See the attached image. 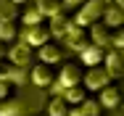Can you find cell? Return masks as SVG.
<instances>
[{"mask_svg": "<svg viewBox=\"0 0 124 116\" xmlns=\"http://www.w3.org/2000/svg\"><path fill=\"white\" fill-rule=\"evenodd\" d=\"M100 21L108 24V26H122L124 21V11L119 5H111V8H103V16H100Z\"/></svg>", "mask_w": 124, "mask_h": 116, "instance_id": "cell-17", "label": "cell"}, {"mask_svg": "<svg viewBox=\"0 0 124 116\" xmlns=\"http://www.w3.org/2000/svg\"><path fill=\"white\" fill-rule=\"evenodd\" d=\"M79 111H82L85 116H100L103 114V106H100L98 98H90V95H87V98L79 103Z\"/></svg>", "mask_w": 124, "mask_h": 116, "instance_id": "cell-19", "label": "cell"}, {"mask_svg": "<svg viewBox=\"0 0 124 116\" xmlns=\"http://www.w3.org/2000/svg\"><path fill=\"white\" fill-rule=\"evenodd\" d=\"M40 58H42V63H50V66H55V63H61V58H63V50L58 42H53L48 40L45 45H40Z\"/></svg>", "mask_w": 124, "mask_h": 116, "instance_id": "cell-11", "label": "cell"}, {"mask_svg": "<svg viewBox=\"0 0 124 116\" xmlns=\"http://www.w3.org/2000/svg\"><path fill=\"white\" fill-rule=\"evenodd\" d=\"M45 116H48V114H45Z\"/></svg>", "mask_w": 124, "mask_h": 116, "instance_id": "cell-30", "label": "cell"}, {"mask_svg": "<svg viewBox=\"0 0 124 116\" xmlns=\"http://www.w3.org/2000/svg\"><path fill=\"white\" fill-rule=\"evenodd\" d=\"M108 71L103 69V63H98V66H87V74L82 77V85L87 87V90H100V87H106L108 85Z\"/></svg>", "mask_w": 124, "mask_h": 116, "instance_id": "cell-4", "label": "cell"}, {"mask_svg": "<svg viewBox=\"0 0 124 116\" xmlns=\"http://www.w3.org/2000/svg\"><path fill=\"white\" fill-rule=\"evenodd\" d=\"M63 8V0H37V11L42 16H53Z\"/></svg>", "mask_w": 124, "mask_h": 116, "instance_id": "cell-20", "label": "cell"}, {"mask_svg": "<svg viewBox=\"0 0 124 116\" xmlns=\"http://www.w3.org/2000/svg\"><path fill=\"white\" fill-rule=\"evenodd\" d=\"M103 69L108 71V77H122L124 74V58L122 50H111L103 55Z\"/></svg>", "mask_w": 124, "mask_h": 116, "instance_id": "cell-8", "label": "cell"}, {"mask_svg": "<svg viewBox=\"0 0 124 116\" xmlns=\"http://www.w3.org/2000/svg\"><path fill=\"white\" fill-rule=\"evenodd\" d=\"M63 3H69V5H82L85 0H63Z\"/></svg>", "mask_w": 124, "mask_h": 116, "instance_id": "cell-27", "label": "cell"}, {"mask_svg": "<svg viewBox=\"0 0 124 116\" xmlns=\"http://www.w3.org/2000/svg\"><path fill=\"white\" fill-rule=\"evenodd\" d=\"M8 95H13V85H11V79H0V100L8 98Z\"/></svg>", "mask_w": 124, "mask_h": 116, "instance_id": "cell-25", "label": "cell"}, {"mask_svg": "<svg viewBox=\"0 0 124 116\" xmlns=\"http://www.w3.org/2000/svg\"><path fill=\"white\" fill-rule=\"evenodd\" d=\"M100 106L103 108H116L119 103H122V87L119 85H114V82H108L106 87H100Z\"/></svg>", "mask_w": 124, "mask_h": 116, "instance_id": "cell-7", "label": "cell"}, {"mask_svg": "<svg viewBox=\"0 0 124 116\" xmlns=\"http://www.w3.org/2000/svg\"><path fill=\"white\" fill-rule=\"evenodd\" d=\"M103 8H106V3H103V0H85V3H82V8H79V13H77V24L90 26L93 21H100Z\"/></svg>", "mask_w": 124, "mask_h": 116, "instance_id": "cell-2", "label": "cell"}, {"mask_svg": "<svg viewBox=\"0 0 124 116\" xmlns=\"http://www.w3.org/2000/svg\"><path fill=\"white\" fill-rule=\"evenodd\" d=\"M66 116H85V114L79 111V106H74V108H69V111H66Z\"/></svg>", "mask_w": 124, "mask_h": 116, "instance_id": "cell-26", "label": "cell"}, {"mask_svg": "<svg viewBox=\"0 0 124 116\" xmlns=\"http://www.w3.org/2000/svg\"><path fill=\"white\" fill-rule=\"evenodd\" d=\"M40 21H42V13H40V11H29V13H24V24H26V26L40 24Z\"/></svg>", "mask_w": 124, "mask_h": 116, "instance_id": "cell-24", "label": "cell"}, {"mask_svg": "<svg viewBox=\"0 0 124 116\" xmlns=\"http://www.w3.org/2000/svg\"><path fill=\"white\" fill-rule=\"evenodd\" d=\"M48 40H50V29H48V24H45V21L26 26V32H24V42H26V45L40 47V45H45Z\"/></svg>", "mask_w": 124, "mask_h": 116, "instance_id": "cell-5", "label": "cell"}, {"mask_svg": "<svg viewBox=\"0 0 124 116\" xmlns=\"http://www.w3.org/2000/svg\"><path fill=\"white\" fill-rule=\"evenodd\" d=\"M79 55H82V63H85V66H98V63H103V55H106V53H103L100 45H93V42H90Z\"/></svg>", "mask_w": 124, "mask_h": 116, "instance_id": "cell-14", "label": "cell"}, {"mask_svg": "<svg viewBox=\"0 0 124 116\" xmlns=\"http://www.w3.org/2000/svg\"><path fill=\"white\" fill-rule=\"evenodd\" d=\"M82 77H85V71H82V63H79V61H69V63H63V66H61L58 77H55V82H53L50 87H53V90L71 87V85H79V82H82Z\"/></svg>", "mask_w": 124, "mask_h": 116, "instance_id": "cell-1", "label": "cell"}, {"mask_svg": "<svg viewBox=\"0 0 124 116\" xmlns=\"http://www.w3.org/2000/svg\"><path fill=\"white\" fill-rule=\"evenodd\" d=\"M61 93H63L61 98H63L66 103H71V106H79V103H82V100L87 98V87H85V85L79 82V85H71V87H63Z\"/></svg>", "mask_w": 124, "mask_h": 116, "instance_id": "cell-13", "label": "cell"}, {"mask_svg": "<svg viewBox=\"0 0 124 116\" xmlns=\"http://www.w3.org/2000/svg\"><path fill=\"white\" fill-rule=\"evenodd\" d=\"M87 32H90V42H93V45H100V47H103V45L111 42V26L103 24V21H93Z\"/></svg>", "mask_w": 124, "mask_h": 116, "instance_id": "cell-9", "label": "cell"}, {"mask_svg": "<svg viewBox=\"0 0 124 116\" xmlns=\"http://www.w3.org/2000/svg\"><path fill=\"white\" fill-rule=\"evenodd\" d=\"M32 82L37 85V87H50L53 82H55V66H50V63H34L32 66Z\"/></svg>", "mask_w": 124, "mask_h": 116, "instance_id": "cell-6", "label": "cell"}, {"mask_svg": "<svg viewBox=\"0 0 124 116\" xmlns=\"http://www.w3.org/2000/svg\"><path fill=\"white\" fill-rule=\"evenodd\" d=\"M0 79H13V82H19V79H21V66H16L11 58L0 55Z\"/></svg>", "mask_w": 124, "mask_h": 116, "instance_id": "cell-15", "label": "cell"}, {"mask_svg": "<svg viewBox=\"0 0 124 116\" xmlns=\"http://www.w3.org/2000/svg\"><path fill=\"white\" fill-rule=\"evenodd\" d=\"M66 111H69V103L55 95V98L50 100V106H48V116H66Z\"/></svg>", "mask_w": 124, "mask_h": 116, "instance_id": "cell-21", "label": "cell"}, {"mask_svg": "<svg viewBox=\"0 0 124 116\" xmlns=\"http://www.w3.org/2000/svg\"><path fill=\"white\" fill-rule=\"evenodd\" d=\"M16 66H26L32 58H34V47L26 45V42H16V45L11 47V55H8Z\"/></svg>", "mask_w": 124, "mask_h": 116, "instance_id": "cell-10", "label": "cell"}, {"mask_svg": "<svg viewBox=\"0 0 124 116\" xmlns=\"http://www.w3.org/2000/svg\"><path fill=\"white\" fill-rule=\"evenodd\" d=\"M0 55H3V42H0Z\"/></svg>", "mask_w": 124, "mask_h": 116, "instance_id": "cell-29", "label": "cell"}, {"mask_svg": "<svg viewBox=\"0 0 124 116\" xmlns=\"http://www.w3.org/2000/svg\"><path fill=\"white\" fill-rule=\"evenodd\" d=\"M69 24H71V19H69L63 11L53 13V16H50V24H48L50 37H63V34H66V29H69Z\"/></svg>", "mask_w": 124, "mask_h": 116, "instance_id": "cell-12", "label": "cell"}, {"mask_svg": "<svg viewBox=\"0 0 124 116\" xmlns=\"http://www.w3.org/2000/svg\"><path fill=\"white\" fill-rule=\"evenodd\" d=\"M111 45L116 50H122L124 45V26H111Z\"/></svg>", "mask_w": 124, "mask_h": 116, "instance_id": "cell-23", "label": "cell"}, {"mask_svg": "<svg viewBox=\"0 0 124 116\" xmlns=\"http://www.w3.org/2000/svg\"><path fill=\"white\" fill-rule=\"evenodd\" d=\"M19 16V5L13 0H0V19H16Z\"/></svg>", "mask_w": 124, "mask_h": 116, "instance_id": "cell-22", "label": "cell"}, {"mask_svg": "<svg viewBox=\"0 0 124 116\" xmlns=\"http://www.w3.org/2000/svg\"><path fill=\"white\" fill-rule=\"evenodd\" d=\"M66 42L74 47L77 53H82L85 47L90 45V32H87V26H82V24H77V21H71L69 24V29H66Z\"/></svg>", "mask_w": 124, "mask_h": 116, "instance_id": "cell-3", "label": "cell"}, {"mask_svg": "<svg viewBox=\"0 0 124 116\" xmlns=\"http://www.w3.org/2000/svg\"><path fill=\"white\" fill-rule=\"evenodd\" d=\"M13 37H19L16 19H0V42H11Z\"/></svg>", "mask_w": 124, "mask_h": 116, "instance_id": "cell-16", "label": "cell"}, {"mask_svg": "<svg viewBox=\"0 0 124 116\" xmlns=\"http://www.w3.org/2000/svg\"><path fill=\"white\" fill-rule=\"evenodd\" d=\"M19 114H21V100L19 98L8 95V98L0 100V116H19Z\"/></svg>", "mask_w": 124, "mask_h": 116, "instance_id": "cell-18", "label": "cell"}, {"mask_svg": "<svg viewBox=\"0 0 124 116\" xmlns=\"http://www.w3.org/2000/svg\"><path fill=\"white\" fill-rule=\"evenodd\" d=\"M13 3H16V5H19V3H26V0H13Z\"/></svg>", "mask_w": 124, "mask_h": 116, "instance_id": "cell-28", "label": "cell"}]
</instances>
